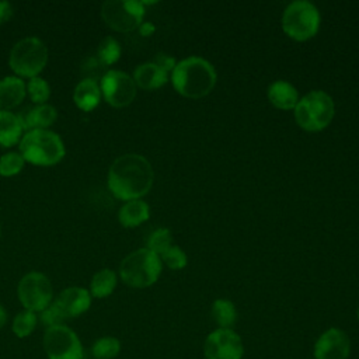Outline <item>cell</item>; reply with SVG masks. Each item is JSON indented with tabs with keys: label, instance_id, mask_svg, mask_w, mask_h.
<instances>
[{
	"label": "cell",
	"instance_id": "cell-35",
	"mask_svg": "<svg viewBox=\"0 0 359 359\" xmlns=\"http://www.w3.org/2000/svg\"><path fill=\"white\" fill-rule=\"evenodd\" d=\"M6 323H7V311H6V309L0 304V328H3V327L6 325Z\"/></svg>",
	"mask_w": 359,
	"mask_h": 359
},
{
	"label": "cell",
	"instance_id": "cell-29",
	"mask_svg": "<svg viewBox=\"0 0 359 359\" xmlns=\"http://www.w3.org/2000/svg\"><path fill=\"white\" fill-rule=\"evenodd\" d=\"M171 233L167 229L154 230L147 238V250L153 251L158 257L171 247Z\"/></svg>",
	"mask_w": 359,
	"mask_h": 359
},
{
	"label": "cell",
	"instance_id": "cell-31",
	"mask_svg": "<svg viewBox=\"0 0 359 359\" xmlns=\"http://www.w3.org/2000/svg\"><path fill=\"white\" fill-rule=\"evenodd\" d=\"M66 317L62 314L59 307L56 306L55 302H52L45 310L39 313V321L46 325V328L56 327V325H63Z\"/></svg>",
	"mask_w": 359,
	"mask_h": 359
},
{
	"label": "cell",
	"instance_id": "cell-4",
	"mask_svg": "<svg viewBox=\"0 0 359 359\" xmlns=\"http://www.w3.org/2000/svg\"><path fill=\"white\" fill-rule=\"evenodd\" d=\"M161 273V259L147 248H140L126 255L119 265V276L130 287H147Z\"/></svg>",
	"mask_w": 359,
	"mask_h": 359
},
{
	"label": "cell",
	"instance_id": "cell-30",
	"mask_svg": "<svg viewBox=\"0 0 359 359\" xmlns=\"http://www.w3.org/2000/svg\"><path fill=\"white\" fill-rule=\"evenodd\" d=\"M160 259H163L164 264L171 269H181L187 265V255L177 245H171L167 251H164L160 255Z\"/></svg>",
	"mask_w": 359,
	"mask_h": 359
},
{
	"label": "cell",
	"instance_id": "cell-25",
	"mask_svg": "<svg viewBox=\"0 0 359 359\" xmlns=\"http://www.w3.org/2000/svg\"><path fill=\"white\" fill-rule=\"evenodd\" d=\"M121 53H122V48L119 42L114 36L108 35L100 42L95 56L102 66H111L115 62H118V59L121 57Z\"/></svg>",
	"mask_w": 359,
	"mask_h": 359
},
{
	"label": "cell",
	"instance_id": "cell-32",
	"mask_svg": "<svg viewBox=\"0 0 359 359\" xmlns=\"http://www.w3.org/2000/svg\"><path fill=\"white\" fill-rule=\"evenodd\" d=\"M153 63H156L157 66H160L163 70H165L167 73L170 72V70H174V67H175V60H174V57L172 56H170V55H167V53H157L156 56H154V60H153Z\"/></svg>",
	"mask_w": 359,
	"mask_h": 359
},
{
	"label": "cell",
	"instance_id": "cell-17",
	"mask_svg": "<svg viewBox=\"0 0 359 359\" xmlns=\"http://www.w3.org/2000/svg\"><path fill=\"white\" fill-rule=\"evenodd\" d=\"M168 73L153 62L139 65L133 72V81L142 90H156L165 84Z\"/></svg>",
	"mask_w": 359,
	"mask_h": 359
},
{
	"label": "cell",
	"instance_id": "cell-23",
	"mask_svg": "<svg viewBox=\"0 0 359 359\" xmlns=\"http://www.w3.org/2000/svg\"><path fill=\"white\" fill-rule=\"evenodd\" d=\"M210 316L219 328H230L236 324L237 310L227 299H216L212 304Z\"/></svg>",
	"mask_w": 359,
	"mask_h": 359
},
{
	"label": "cell",
	"instance_id": "cell-15",
	"mask_svg": "<svg viewBox=\"0 0 359 359\" xmlns=\"http://www.w3.org/2000/svg\"><path fill=\"white\" fill-rule=\"evenodd\" d=\"M18 118L27 132L32 129H48L56 121L57 111L49 104H42L21 111Z\"/></svg>",
	"mask_w": 359,
	"mask_h": 359
},
{
	"label": "cell",
	"instance_id": "cell-19",
	"mask_svg": "<svg viewBox=\"0 0 359 359\" xmlns=\"http://www.w3.org/2000/svg\"><path fill=\"white\" fill-rule=\"evenodd\" d=\"M22 132L24 128L18 114L0 109V146L11 147L20 143Z\"/></svg>",
	"mask_w": 359,
	"mask_h": 359
},
{
	"label": "cell",
	"instance_id": "cell-36",
	"mask_svg": "<svg viewBox=\"0 0 359 359\" xmlns=\"http://www.w3.org/2000/svg\"><path fill=\"white\" fill-rule=\"evenodd\" d=\"M358 318H359V307H358Z\"/></svg>",
	"mask_w": 359,
	"mask_h": 359
},
{
	"label": "cell",
	"instance_id": "cell-16",
	"mask_svg": "<svg viewBox=\"0 0 359 359\" xmlns=\"http://www.w3.org/2000/svg\"><path fill=\"white\" fill-rule=\"evenodd\" d=\"M27 94V84L21 77L6 76L0 80V109L10 111L20 105Z\"/></svg>",
	"mask_w": 359,
	"mask_h": 359
},
{
	"label": "cell",
	"instance_id": "cell-18",
	"mask_svg": "<svg viewBox=\"0 0 359 359\" xmlns=\"http://www.w3.org/2000/svg\"><path fill=\"white\" fill-rule=\"evenodd\" d=\"M101 100V88L100 83L91 79L80 80L73 91V101L77 108L81 111L90 112L93 111Z\"/></svg>",
	"mask_w": 359,
	"mask_h": 359
},
{
	"label": "cell",
	"instance_id": "cell-24",
	"mask_svg": "<svg viewBox=\"0 0 359 359\" xmlns=\"http://www.w3.org/2000/svg\"><path fill=\"white\" fill-rule=\"evenodd\" d=\"M121 352V341L115 337H101L94 341L91 353L94 359H114Z\"/></svg>",
	"mask_w": 359,
	"mask_h": 359
},
{
	"label": "cell",
	"instance_id": "cell-10",
	"mask_svg": "<svg viewBox=\"0 0 359 359\" xmlns=\"http://www.w3.org/2000/svg\"><path fill=\"white\" fill-rule=\"evenodd\" d=\"M48 359H83V345L79 335L67 325L46 328L42 339Z\"/></svg>",
	"mask_w": 359,
	"mask_h": 359
},
{
	"label": "cell",
	"instance_id": "cell-21",
	"mask_svg": "<svg viewBox=\"0 0 359 359\" xmlns=\"http://www.w3.org/2000/svg\"><path fill=\"white\" fill-rule=\"evenodd\" d=\"M149 205L142 199H133L125 202L118 213L119 223L123 227H136L149 219Z\"/></svg>",
	"mask_w": 359,
	"mask_h": 359
},
{
	"label": "cell",
	"instance_id": "cell-28",
	"mask_svg": "<svg viewBox=\"0 0 359 359\" xmlns=\"http://www.w3.org/2000/svg\"><path fill=\"white\" fill-rule=\"evenodd\" d=\"M25 160L17 151L4 153L0 157V175L1 177H13L18 174L24 168Z\"/></svg>",
	"mask_w": 359,
	"mask_h": 359
},
{
	"label": "cell",
	"instance_id": "cell-14",
	"mask_svg": "<svg viewBox=\"0 0 359 359\" xmlns=\"http://www.w3.org/2000/svg\"><path fill=\"white\" fill-rule=\"evenodd\" d=\"M66 318H74L86 313L91 306V293L81 286L63 289L53 300Z\"/></svg>",
	"mask_w": 359,
	"mask_h": 359
},
{
	"label": "cell",
	"instance_id": "cell-13",
	"mask_svg": "<svg viewBox=\"0 0 359 359\" xmlns=\"http://www.w3.org/2000/svg\"><path fill=\"white\" fill-rule=\"evenodd\" d=\"M313 353L314 359H348L351 339L341 328L331 327L317 338Z\"/></svg>",
	"mask_w": 359,
	"mask_h": 359
},
{
	"label": "cell",
	"instance_id": "cell-37",
	"mask_svg": "<svg viewBox=\"0 0 359 359\" xmlns=\"http://www.w3.org/2000/svg\"><path fill=\"white\" fill-rule=\"evenodd\" d=\"M0 233H1V229H0Z\"/></svg>",
	"mask_w": 359,
	"mask_h": 359
},
{
	"label": "cell",
	"instance_id": "cell-12",
	"mask_svg": "<svg viewBox=\"0 0 359 359\" xmlns=\"http://www.w3.org/2000/svg\"><path fill=\"white\" fill-rule=\"evenodd\" d=\"M243 355L244 345L241 337L230 328H217L205 339V359H243Z\"/></svg>",
	"mask_w": 359,
	"mask_h": 359
},
{
	"label": "cell",
	"instance_id": "cell-6",
	"mask_svg": "<svg viewBox=\"0 0 359 359\" xmlns=\"http://www.w3.org/2000/svg\"><path fill=\"white\" fill-rule=\"evenodd\" d=\"M334 101L324 91H311L306 94L294 107V119L300 128L309 132H317L328 126L334 118Z\"/></svg>",
	"mask_w": 359,
	"mask_h": 359
},
{
	"label": "cell",
	"instance_id": "cell-5",
	"mask_svg": "<svg viewBox=\"0 0 359 359\" xmlns=\"http://www.w3.org/2000/svg\"><path fill=\"white\" fill-rule=\"evenodd\" d=\"M48 62V48L36 36H27L14 43L8 55V66L17 77L39 76Z\"/></svg>",
	"mask_w": 359,
	"mask_h": 359
},
{
	"label": "cell",
	"instance_id": "cell-8",
	"mask_svg": "<svg viewBox=\"0 0 359 359\" xmlns=\"http://www.w3.org/2000/svg\"><path fill=\"white\" fill-rule=\"evenodd\" d=\"M104 22L118 32H129L140 27L144 17V3L137 0H107L101 6Z\"/></svg>",
	"mask_w": 359,
	"mask_h": 359
},
{
	"label": "cell",
	"instance_id": "cell-33",
	"mask_svg": "<svg viewBox=\"0 0 359 359\" xmlns=\"http://www.w3.org/2000/svg\"><path fill=\"white\" fill-rule=\"evenodd\" d=\"M13 15V6L6 1V0H1L0 1V24H4L6 21H8Z\"/></svg>",
	"mask_w": 359,
	"mask_h": 359
},
{
	"label": "cell",
	"instance_id": "cell-11",
	"mask_svg": "<svg viewBox=\"0 0 359 359\" xmlns=\"http://www.w3.org/2000/svg\"><path fill=\"white\" fill-rule=\"evenodd\" d=\"M101 95L116 108L129 105L136 97V84L133 77L121 70H107L100 81Z\"/></svg>",
	"mask_w": 359,
	"mask_h": 359
},
{
	"label": "cell",
	"instance_id": "cell-2",
	"mask_svg": "<svg viewBox=\"0 0 359 359\" xmlns=\"http://www.w3.org/2000/svg\"><path fill=\"white\" fill-rule=\"evenodd\" d=\"M174 88L187 98H202L216 84V70L208 60L191 56L178 62L171 73Z\"/></svg>",
	"mask_w": 359,
	"mask_h": 359
},
{
	"label": "cell",
	"instance_id": "cell-34",
	"mask_svg": "<svg viewBox=\"0 0 359 359\" xmlns=\"http://www.w3.org/2000/svg\"><path fill=\"white\" fill-rule=\"evenodd\" d=\"M139 29H140V34H142V35H150V34L154 31V27H153L150 22H142L140 27H139Z\"/></svg>",
	"mask_w": 359,
	"mask_h": 359
},
{
	"label": "cell",
	"instance_id": "cell-26",
	"mask_svg": "<svg viewBox=\"0 0 359 359\" xmlns=\"http://www.w3.org/2000/svg\"><path fill=\"white\" fill-rule=\"evenodd\" d=\"M36 323H38L36 313L24 309L22 311L17 313L15 317L13 318V324H11L13 334L17 338H25L32 334V331L36 327Z\"/></svg>",
	"mask_w": 359,
	"mask_h": 359
},
{
	"label": "cell",
	"instance_id": "cell-27",
	"mask_svg": "<svg viewBox=\"0 0 359 359\" xmlns=\"http://www.w3.org/2000/svg\"><path fill=\"white\" fill-rule=\"evenodd\" d=\"M27 94L35 105H42L46 104L50 97V87L45 79L36 76L27 83Z\"/></svg>",
	"mask_w": 359,
	"mask_h": 359
},
{
	"label": "cell",
	"instance_id": "cell-22",
	"mask_svg": "<svg viewBox=\"0 0 359 359\" xmlns=\"http://www.w3.org/2000/svg\"><path fill=\"white\" fill-rule=\"evenodd\" d=\"M116 286V273L112 269L104 268L94 273L90 282V293L93 297L104 299L109 296Z\"/></svg>",
	"mask_w": 359,
	"mask_h": 359
},
{
	"label": "cell",
	"instance_id": "cell-20",
	"mask_svg": "<svg viewBox=\"0 0 359 359\" xmlns=\"http://www.w3.org/2000/svg\"><path fill=\"white\" fill-rule=\"evenodd\" d=\"M268 98L272 105L279 109H294L299 102V94L296 88L287 81H275L268 88Z\"/></svg>",
	"mask_w": 359,
	"mask_h": 359
},
{
	"label": "cell",
	"instance_id": "cell-1",
	"mask_svg": "<svg viewBox=\"0 0 359 359\" xmlns=\"http://www.w3.org/2000/svg\"><path fill=\"white\" fill-rule=\"evenodd\" d=\"M153 168L146 157L128 153L111 164L107 184L115 198L128 202L146 195L153 185Z\"/></svg>",
	"mask_w": 359,
	"mask_h": 359
},
{
	"label": "cell",
	"instance_id": "cell-9",
	"mask_svg": "<svg viewBox=\"0 0 359 359\" xmlns=\"http://www.w3.org/2000/svg\"><path fill=\"white\" fill-rule=\"evenodd\" d=\"M17 296L25 310L41 313L53 302V287L45 273L32 271L20 279Z\"/></svg>",
	"mask_w": 359,
	"mask_h": 359
},
{
	"label": "cell",
	"instance_id": "cell-7",
	"mask_svg": "<svg viewBox=\"0 0 359 359\" xmlns=\"http://www.w3.org/2000/svg\"><path fill=\"white\" fill-rule=\"evenodd\" d=\"M320 27V14L314 4L297 0L290 3L282 15L285 34L296 41H306L314 36Z\"/></svg>",
	"mask_w": 359,
	"mask_h": 359
},
{
	"label": "cell",
	"instance_id": "cell-3",
	"mask_svg": "<svg viewBox=\"0 0 359 359\" xmlns=\"http://www.w3.org/2000/svg\"><path fill=\"white\" fill-rule=\"evenodd\" d=\"M22 158L34 165H53L66 153L62 137L49 129H32L22 135L18 143Z\"/></svg>",
	"mask_w": 359,
	"mask_h": 359
}]
</instances>
